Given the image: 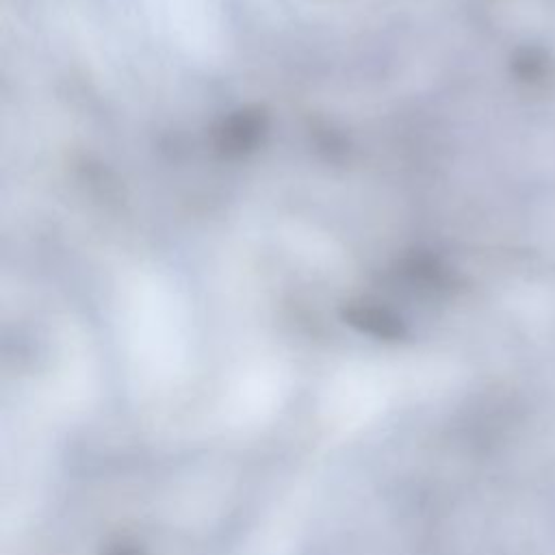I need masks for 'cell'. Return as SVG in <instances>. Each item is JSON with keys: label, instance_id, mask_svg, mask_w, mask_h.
Returning <instances> with one entry per match:
<instances>
[{"label": "cell", "instance_id": "obj_1", "mask_svg": "<svg viewBox=\"0 0 555 555\" xmlns=\"http://www.w3.org/2000/svg\"><path fill=\"white\" fill-rule=\"evenodd\" d=\"M345 317L358 330L379 338H397L403 332L399 319L377 306H356V308H349Z\"/></svg>", "mask_w": 555, "mask_h": 555}, {"label": "cell", "instance_id": "obj_2", "mask_svg": "<svg viewBox=\"0 0 555 555\" xmlns=\"http://www.w3.org/2000/svg\"><path fill=\"white\" fill-rule=\"evenodd\" d=\"M104 555H143V553L139 551V546H134L130 542H117V544H111L104 551Z\"/></svg>", "mask_w": 555, "mask_h": 555}]
</instances>
